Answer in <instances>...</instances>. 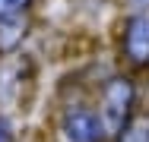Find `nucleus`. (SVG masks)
Listing matches in <instances>:
<instances>
[{"mask_svg":"<svg viewBox=\"0 0 149 142\" xmlns=\"http://www.w3.org/2000/svg\"><path fill=\"white\" fill-rule=\"evenodd\" d=\"M133 108H136V82L130 76H111L108 82L102 85L95 114L102 120V130H105V139L108 142L133 120V114H136Z\"/></svg>","mask_w":149,"mask_h":142,"instance_id":"1","label":"nucleus"},{"mask_svg":"<svg viewBox=\"0 0 149 142\" xmlns=\"http://www.w3.org/2000/svg\"><path fill=\"white\" fill-rule=\"evenodd\" d=\"M120 54L133 70H149V10H133L124 19Z\"/></svg>","mask_w":149,"mask_h":142,"instance_id":"2","label":"nucleus"},{"mask_svg":"<svg viewBox=\"0 0 149 142\" xmlns=\"http://www.w3.org/2000/svg\"><path fill=\"white\" fill-rule=\"evenodd\" d=\"M60 133L67 142H108L98 114L86 104H70L60 114Z\"/></svg>","mask_w":149,"mask_h":142,"instance_id":"3","label":"nucleus"},{"mask_svg":"<svg viewBox=\"0 0 149 142\" xmlns=\"http://www.w3.org/2000/svg\"><path fill=\"white\" fill-rule=\"evenodd\" d=\"M29 35V16L16 13V16H3L0 19V54H13L22 38Z\"/></svg>","mask_w":149,"mask_h":142,"instance_id":"4","label":"nucleus"},{"mask_svg":"<svg viewBox=\"0 0 149 142\" xmlns=\"http://www.w3.org/2000/svg\"><path fill=\"white\" fill-rule=\"evenodd\" d=\"M111 142H149V114H133V120Z\"/></svg>","mask_w":149,"mask_h":142,"instance_id":"5","label":"nucleus"},{"mask_svg":"<svg viewBox=\"0 0 149 142\" xmlns=\"http://www.w3.org/2000/svg\"><path fill=\"white\" fill-rule=\"evenodd\" d=\"M32 0H0V19L3 16H16V13H26Z\"/></svg>","mask_w":149,"mask_h":142,"instance_id":"6","label":"nucleus"},{"mask_svg":"<svg viewBox=\"0 0 149 142\" xmlns=\"http://www.w3.org/2000/svg\"><path fill=\"white\" fill-rule=\"evenodd\" d=\"M0 142H13V126L0 117Z\"/></svg>","mask_w":149,"mask_h":142,"instance_id":"7","label":"nucleus"},{"mask_svg":"<svg viewBox=\"0 0 149 142\" xmlns=\"http://www.w3.org/2000/svg\"><path fill=\"white\" fill-rule=\"evenodd\" d=\"M130 10H149V0H124Z\"/></svg>","mask_w":149,"mask_h":142,"instance_id":"8","label":"nucleus"}]
</instances>
